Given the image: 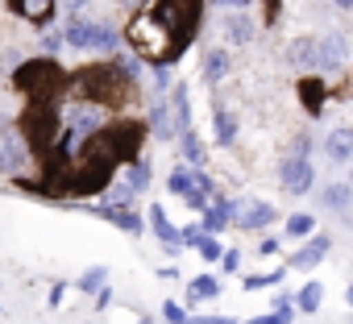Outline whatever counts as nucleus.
I'll use <instances>...</instances> for the list:
<instances>
[{
	"label": "nucleus",
	"instance_id": "nucleus-1",
	"mask_svg": "<svg viewBox=\"0 0 353 324\" xmlns=\"http://www.w3.org/2000/svg\"><path fill=\"white\" fill-rule=\"evenodd\" d=\"M67 88L83 100V104H108V108H117V104H125L129 100V92H133V83H129V75L117 67V63H96V67H79V71H71V79H67Z\"/></svg>",
	"mask_w": 353,
	"mask_h": 324
},
{
	"label": "nucleus",
	"instance_id": "nucleus-2",
	"mask_svg": "<svg viewBox=\"0 0 353 324\" xmlns=\"http://www.w3.org/2000/svg\"><path fill=\"white\" fill-rule=\"evenodd\" d=\"M13 79L30 96V104H59V96L67 92V71L54 59H30L17 67Z\"/></svg>",
	"mask_w": 353,
	"mask_h": 324
},
{
	"label": "nucleus",
	"instance_id": "nucleus-3",
	"mask_svg": "<svg viewBox=\"0 0 353 324\" xmlns=\"http://www.w3.org/2000/svg\"><path fill=\"white\" fill-rule=\"evenodd\" d=\"M129 46H133V59H145V63H170L174 59V38L154 17V9H141L129 21Z\"/></svg>",
	"mask_w": 353,
	"mask_h": 324
},
{
	"label": "nucleus",
	"instance_id": "nucleus-4",
	"mask_svg": "<svg viewBox=\"0 0 353 324\" xmlns=\"http://www.w3.org/2000/svg\"><path fill=\"white\" fill-rule=\"evenodd\" d=\"M129 196H133V192L125 188V192H117L112 204H100V208H92V212L104 216V221H112L121 233H133V237H137V233H141V216H137V208H129Z\"/></svg>",
	"mask_w": 353,
	"mask_h": 324
},
{
	"label": "nucleus",
	"instance_id": "nucleus-5",
	"mask_svg": "<svg viewBox=\"0 0 353 324\" xmlns=\"http://www.w3.org/2000/svg\"><path fill=\"white\" fill-rule=\"evenodd\" d=\"M279 183H283V192H291V196L312 192V183H316L312 162H307V158H287L283 167H279Z\"/></svg>",
	"mask_w": 353,
	"mask_h": 324
},
{
	"label": "nucleus",
	"instance_id": "nucleus-6",
	"mask_svg": "<svg viewBox=\"0 0 353 324\" xmlns=\"http://www.w3.org/2000/svg\"><path fill=\"white\" fill-rule=\"evenodd\" d=\"M328 250H332V237H328V233H312V237L291 254V262H287V266H291V270H312V266H320V262H324V254H328Z\"/></svg>",
	"mask_w": 353,
	"mask_h": 324
},
{
	"label": "nucleus",
	"instance_id": "nucleus-7",
	"mask_svg": "<svg viewBox=\"0 0 353 324\" xmlns=\"http://www.w3.org/2000/svg\"><path fill=\"white\" fill-rule=\"evenodd\" d=\"M345 59H349V42L341 34H328L316 42V71H336L345 67Z\"/></svg>",
	"mask_w": 353,
	"mask_h": 324
},
{
	"label": "nucleus",
	"instance_id": "nucleus-8",
	"mask_svg": "<svg viewBox=\"0 0 353 324\" xmlns=\"http://www.w3.org/2000/svg\"><path fill=\"white\" fill-rule=\"evenodd\" d=\"M150 229H154V237H158V245H162V250H166L170 258H174V254H179V250H183V233H179V229H174L170 221H166V212H162L158 204L150 208Z\"/></svg>",
	"mask_w": 353,
	"mask_h": 324
},
{
	"label": "nucleus",
	"instance_id": "nucleus-9",
	"mask_svg": "<svg viewBox=\"0 0 353 324\" xmlns=\"http://www.w3.org/2000/svg\"><path fill=\"white\" fill-rule=\"evenodd\" d=\"M30 162V145L21 137H0V171L5 175H17Z\"/></svg>",
	"mask_w": 353,
	"mask_h": 324
},
{
	"label": "nucleus",
	"instance_id": "nucleus-10",
	"mask_svg": "<svg viewBox=\"0 0 353 324\" xmlns=\"http://www.w3.org/2000/svg\"><path fill=\"white\" fill-rule=\"evenodd\" d=\"M270 221H274V208H270L266 200H250V204H241V208H237V221H233V225L254 233V229H266Z\"/></svg>",
	"mask_w": 353,
	"mask_h": 324
},
{
	"label": "nucleus",
	"instance_id": "nucleus-11",
	"mask_svg": "<svg viewBox=\"0 0 353 324\" xmlns=\"http://www.w3.org/2000/svg\"><path fill=\"white\" fill-rule=\"evenodd\" d=\"M237 208H241V204H229V200H216V204H208V212H204L200 229H204V233H221L225 225H233V221H237Z\"/></svg>",
	"mask_w": 353,
	"mask_h": 324
},
{
	"label": "nucleus",
	"instance_id": "nucleus-12",
	"mask_svg": "<svg viewBox=\"0 0 353 324\" xmlns=\"http://www.w3.org/2000/svg\"><path fill=\"white\" fill-rule=\"evenodd\" d=\"M9 9H13L17 17L34 21V26H46V21L54 17V0H9Z\"/></svg>",
	"mask_w": 353,
	"mask_h": 324
},
{
	"label": "nucleus",
	"instance_id": "nucleus-13",
	"mask_svg": "<svg viewBox=\"0 0 353 324\" xmlns=\"http://www.w3.org/2000/svg\"><path fill=\"white\" fill-rule=\"evenodd\" d=\"M324 154H328V162H349L353 158V129H336V133H328V141H324Z\"/></svg>",
	"mask_w": 353,
	"mask_h": 324
},
{
	"label": "nucleus",
	"instance_id": "nucleus-14",
	"mask_svg": "<svg viewBox=\"0 0 353 324\" xmlns=\"http://www.w3.org/2000/svg\"><path fill=\"white\" fill-rule=\"evenodd\" d=\"M287 59H291V67H299V71H316V42H312V38H295L291 50H287Z\"/></svg>",
	"mask_w": 353,
	"mask_h": 324
},
{
	"label": "nucleus",
	"instance_id": "nucleus-15",
	"mask_svg": "<svg viewBox=\"0 0 353 324\" xmlns=\"http://www.w3.org/2000/svg\"><path fill=\"white\" fill-rule=\"evenodd\" d=\"M225 38H229L233 46L250 42V38H254V21H250L245 13H229V17H225Z\"/></svg>",
	"mask_w": 353,
	"mask_h": 324
},
{
	"label": "nucleus",
	"instance_id": "nucleus-16",
	"mask_svg": "<svg viewBox=\"0 0 353 324\" xmlns=\"http://www.w3.org/2000/svg\"><path fill=\"white\" fill-rule=\"evenodd\" d=\"M150 129L158 137H174V108L166 100H154V112H150Z\"/></svg>",
	"mask_w": 353,
	"mask_h": 324
},
{
	"label": "nucleus",
	"instance_id": "nucleus-17",
	"mask_svg": "<svg viewBox=\"0 0 353 324\" xmlns=\"http://www.w3.org/2000/svg\"><path fill=\"white\" fill-rule=\"evenodd\" d=\"M349 200H353V188H349V183H328V188L320 192V204H324L328 212H345Z\"/></svg>",
	"mask_w": 353,
	"mask_h": 324
},
{
	"label": "nucleus",
	"instance_id": "nucleus-18",
	"mask_svg": "<svg viewBox=\"0 0 353 324\" xmlns=\"http://www.w3.org/2000/svg\"><path fill=\"white\" fill-rule=\"evenodd\" d=\"M170 108H174V133H188L192 129V108H188V88H174V100H170Z\"/></svg>",
	"mask_w": 353,
	"mask_h": 324
},
{
	"label": "nucleus",
	"instance_id": "nucleus-19",
	"mask_svg": "<svg viewBox=\"0 0 353 324\" xmlns=\"http://www.w3.org/2000/svg\"><path fill=\"white\" fill-rule=\"evenodd\" d=\"M192 188H196V171H192V167H174V171L166 175V192H170V196H188Z\"/></svg>",
	"mask_w": 353,
	"mask_h": 324
},
{
	"label": "nucleus",
	"instance_id": "nucleus-20",
	"mask_svg": "<svg viewBox=\"0 0 353 324\" xmlns=\"http://www.w3.org/2000/svg\"><path fill=\"white\" fill-rule=\"evenodd\" d=\"M88 46H92V50H117V30H112L108 21H92Z\"/></svg>",
	"mask_w": 353,
	"mask_h": 324
},
{
	"label": "nucleus",
	"instance_id": "nucleus-21",
	"mask_svg": "<svg viewBox=\"0 0 353 324\" xmlns=\"http://www.w3.org/2000/svg\"><path fill=\"white\" fill-rule=\"evenodd\" d=\"M221 295V283L212 279V274H200V279H192V287H188V303H200V299H216Z\"/></svg>",
	"mask_w": 353,
	"mask_h": 324
},
{
	"label": "nucleus",
	"instance_id": "nucleus-22",
	"mask_svg": "<svg viewBox=\"0 0 353 324\" xmlns=\"http://www.w3.org/2000/svg\"><path fill=\"white\" fill-rule=\"evenodd\" d=\"M179 150H183V158H188V167H204V141L196 137V129H188L183 137H179Z\"/></svg>",
	"mask_w": 353,
	"mask_h": 324
},
{
	"label": "nucleus",
	"instance_id": "nucleus-23",
	"mask_svg": "<svg viewBox=\"0 0 353 324\" xmlns=\"http://www.w3.org/2000/svg\"><path fill=\"white\" fill-rule=\"evenodd\" d=\"M320 299H324V287H320V283H307V287H299V295H295V303H299L303 316L320 312Z\"/></svg>",
	"mask_w": 353,
	"mask_h": 324
},
{
	"label": "nucleus",
	"instance_id": "nucleus-24",
	"mask_svg": "<svg viewBox=\"0 0 353 324\" xmlns=\"http://www.w3.org/2000/svg\"><path fill=\"white\" fill-rule=\"evenodd\" d=\"M88 34H92V21L71 17V21L63 26V42H67V46H88Z\"/></svg>",
	"mask_w": 353,
	"mask_h": 324
},
{
	"label": "nucleus",
	"instance_id": "nucleus-25",
	"mask_svg": "<svg viewBox=\"0 0 353 324\" xmlns=\"http://www.w3.org/2000/svg\"><path fill=\"white\" fill-rule=\"evenodd\" d=\"M104 283H108V266H88V270L79 274V291L100 295V291H104Z\"/></svg>",
	"mask_w": 353,
	"mask_h": 324
},
{
	"label": "nucleus",
	"instance_id": "nucleus-26",
	"mask_svg": "<svg viewBox=\"0 0 353 324\" xmlns=\"http://www.w3.org/2000/svg\"><path fill=\"white\" fill-rule=\"evenodd\" d=\"M125 179H129V192H133V196L145 192V188H150V162H145V158L129 162V175H125Z\"/></svg>",
	"mask_w": 353,
	"mask_h": 324
},
{
	"label": "nucleus",
	"instance_id": "nucleus-27",
	"mask_svg": "<svg viewBox=\"0 0 353 324\" xmlns=\"http://www.w3.org/2000/svg\"><path fill=\"white\" fill-rule=\"evenodd\" d=\"M204 75H208L212 83L225 79V75H229V54H225V50H212V54L204 59Z\"/></svg>",
	"mask_w": 353,
	"mask_h": 324
},
{
	"label": "nucleus",
	"instance_id": "nucleus-28",
	"mask_svg": "<svg viewBox=\"0 0 353 324\" xmlns=\"http://www.w3.org/2000/svg\"><path fill=\"white\" fill-rule=\"evenodd\" d=\"M233 137H237V121L229 117V108H216V141L233 145Z\"/></svg>",
	"mask_w": 353,
	"mask_h": 324
},
{
	"label": "nucleus",
	"instance_id": "nucleus-29",
	"mask_svg": "<svg viewBox=\"0 0 353 324\" xmlns=\"http://www.w3.org/2000/svg\"><path fill=\"white\" fill-rule=\"evenodd\" d=\"M312 229H316V221H312L307 212H295V216L287 221V237H295V241H299V237H312Z\"/></svg>",
	"mask_w": 353,
	"mask_h": 324
},
{
	"label": "nucleus",
	"instance_id": "nucleus-30",
	"mask_svg": "<svg viewBox=\"0 0 353 324\" xmlns=\"http://www.w3.org/2000/svg\"><path fill=\"white\" fill-rule=\"evenodd\" d=\"M196 250H200V258H204V262H221V258H225V250H221V241H216L212 233H200Z\"/></svg>",
	"mask_w": 353,
	"mask_h": 324
},
{
	"label": "nucleus",
	"instance_id": "nucleus-31",
	"mask_svg": "<svg viewBox=\"0 0 353 324\" xmlns=\"http://www.w3.org/2000/svg\"><path fill=\"white\" fill-rule=\"evenodd\" d=\"M283 274H287V266H279V270H270V274H250V279H245V291H262V287H279V283H283Z\"/></svg>",
	"mask_w": 353,
	"mask_h": 324
},
{
	"label": "nucleus",
	"instance_id": "nucleus-32",
	"mask_svg": "<svg viewBox=\"0 0 353 324\" xmlns=\"http://www.w3.org/2000/svg\"><path fill=\"white\" fill-rule=\"evenodd\" d=\"M299 92H303V100H307V112H320V100H324V88H320L316 79H299Z\"/></svg>",
	"mask_w": 353,
	"mask_h": 324
},
{
	"label": "nucleus",
	"instance_id": "nucleus-33",
	"mask_svg": "<svg viewBox=\"0 0 353 324\" xmlns=\"http://www.w3.org/2000/svg\"><path fill=\"white\" fill-rule=\"evenodd\" d=\"M295 320V307H274V312H262V316H254L250 324H291Z\"/></svg>",
	"mask_w": 353,
	"mask_h": 324
},
{
	"label": "nucleus",
	"instance_id": "nucleus-34",
	"mask_svg": "<svg viewBox=\"0 0 353 324\" xmlns=\"http://www.w3.org/2000/svg\"><path fill=\"white\" fill-rule=\"evenodd\" d=\"M162 316H166V324H188V307L183 303H162Z\"/></svg>",
	"mask_w": 353,
	"mask_h": 324
},
{
	"label": "nucleus",
	"instance_id": "nucleus-35",
	"mask_svg": "<svg viewBox=\"0 0 353 324\" xmlns=\"http://www.w3.org/2000/svg\"><path fill=\"white\" fill-rule=\"evenodd\" d=\"M188 324H237L233 316H188Z\"/></svg>",
	"mask_w": 353,
	"mask_h": 324
},
{
	"label": "nucleus",
	"instance_id": "nucleus-36",
	"mask_svg": "<svg viewBox=\"0 0 353 324\" xmlns=\"http://www.w3.org/2000/svg\"><path fill=\"white\" fill-rule=\"evenodd\" d=\"M221 266H225V270L233 274V270L241 266V254H237V250H225V258H221Z\"/></svg>",
	"mask_w": 353,
	"mask_h": 324
},
{
	"label": "nucleus",
	"instance_id": "nucleus-37",
	"mask_svg": "<svg viewBox=\"0 0 353 324\" xmlns=\"http://www.w3.org/2000/svg\"><path fill=\"white\" fill-rule=\"evenodd\" d=\"M274 250H279V237H262L258 241V254H274Z\"/></svg>",
	"mask_w": 353,
	"mask_h": 324
},
{
	"label": "nucleus",
	"instance_id": "nucleus-38",
	"mask_svg": "<svg viewBox=\"0 0 353 324\" xmlns=\"http://www.w3.org/2000/svg\"><path fill=\"white\" fill-rule=\"evenodd\" d=\"M221 5H229L233 13H245V5H250V0H221Z\"/></svg>",
	"mask_w": 353,
	"mask_h": 324
},
{
	"label": "nucleus",
	"instance_id": "nucleus-39",
	"mask_svg": "<svg viewBox=\"0 0 353 324\" xmlns=\"http://www.w3.org/2000/svg\"><path fill=\"white\" fill-rule=\"evenodd\" d=\"M279 5H283V0H266V21H274V13H279Z\"/></svg>",
	"mask_w": 353,
	"mask_h": 324
},
{
	"label": "nucleus",
	"instance_id": "nucleus-40",
	"mask_svg": "<svg viewBox=\"0 0 353 324\" xmlns=\"http://www.w3.org/2000/svg\"><path fill=\"white\" fill-rule=\"evenodd\" d=\"M83 5H88V0H67V9H71V13H79Z\"/></svg>",
	"mask_w": 353,
	"mask_h": 324
},
{
	"label": "nucleus",
	"instance_id": "nucleus-41",
	"mask_svg": "<svg viewBox=\"0 0 353 324\" xmlns=\"http://www.w3.org/2000/svg\"><path fill=\"white\" fill-rule=\"evenodd\" d=\"M121 5H125V9H141V5H145V0H121Z\"/></svg>",
	"mask_w": 353,
	"mask_h": 324
},
{
	"label": "nucleus",
	"instance_id": "nucleus-42",
	"mask_svg": "<svg viewBox=\"0 0 353 324\" xmlns=\"http://www.w3.org/2000/svg\"><path fill=\"white\" fill-rule=\"evenodd\" d=\"M332 5H336V9H353V0H332Z\"/></svg>",
	"mask_w": 353,
	"mask_h": 324
},
{
	"label": "nucleus",
	"instance_id": "nucleus-43",
	"mask_svg": "<svg viewBox=\"0 0 353 324\" xmlns=\"http://www.w3.org/2000/svg\"><path fill=\"white\" fill-rule=\"evenodd\" d=\"M345 299H349V307H353V283H349V291H345Z\"/></svg>",
	"mask_w": 353,
	"mask_h": 324
},
{
	"label": "nucleus",
	"instance_id": "nucleus-44",
	"mask_svg": "<svg viewBox=\"0 0 353 324\" xmlns=\"http://www.w3.org/2000/svg\"><path fill=\"white\" fill-rule=\"evenodd\" d=\"M349 188H353V167H349Z\"/></svg>",
	"mask_w": 353,
	"mask_h": 324
},
{
	"label": "nucleus",
	"instance_id": "nucleus-45",
	"mask_svg": "<svg viewBox=\"0 0 353 324\" xmlns=\"http://www.w3.org/2000/svg\"><path fill=\"white\" fill-rule=\"evenodd\" d=\"M137 324H154V320H137Z\"/></svg>",
	"mask_w": 353,
	"mask_h": 324
},
{
	"label": "nucleus",
	"instance_id": "nucleus-46",
	"mask_svg": "<svg viewBox=\"0 0 353 324\" xmlns=\"http://www.w3.org/2000/svg\"><path fill=\"white\" fill-rule=\"evenodd\" d=\"M183 5H196V0H183Z\"/></svg>",
	"mask_w": 353,
	"mask_h": 324
}]
</instances>
